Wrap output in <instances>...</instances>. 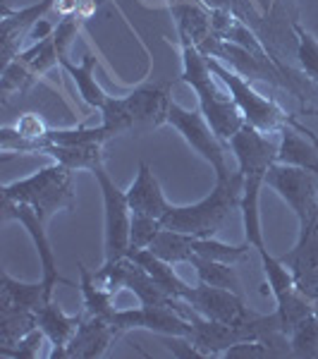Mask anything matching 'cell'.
<instances>
[{"label":"cell","mask_w":318,"mask_h":359,"mask_svg":"<svg viewBox=\"0 0 318 359\" xmlns=\"http://www.w3.org/2000/svg\"><path fill=\"white\" fill-rule=\"evenodd\" d=\"M46 340H48V338H46V333L36 326L34 331H29L15 347H10V350H3L0 355H3V357H13V359H39Z\"/></svg>","instance_id":"33"},{"label":"cell","mask_w":318,"mask_h":359,"mask_svg":"<svg viewBox=\"0 0 318 359\" xmlns=\"http://www.w3.org/2000/svg\"><path fill=\"white\" fill-rule=\"evenodd\" d=\"M187 264H192L199 283H206V285L213 287H225V290H233L237 294H247L244 287H242L235 264L216 262V259H204V257H189Z\"/></svg>","instance_id":"23"},{"label":"cell","mask_w":318,"mask_h":359,"mask_svg":"<svg viewBox=\"0 0 318 359\" xmlns=\"http://www.w3.org/2000/svg\"><path fill=\"white\" fill-rule=\"evenodd\" d=\"M294 39H297V57L299 65L306 72V77H311L318 82V39L311 32H306L302 25L292 22Z\"/></svg>","instance_id":"29"},{"label":"cell","mask_w":318,"mask_h":359,"mask_svg":"<svg viewBox=\"0 0 318 359\" xmlns=\"http://www.w3.org/2000/svg\"><path fill=\"white\" fill-rule=\"evenodd\" d=\"M265 184L280 194V199L294 211L299 223L309 221L318 211V175L311 170L287 163H275L268 168Z\"/></svg>","instance_id":"10"},{"label":"cell","mask_w":318,"mask_h":359,"mask_svg":"<svg viewBox=\"0 0 318 359\" xmlns=\"http://www.w3.org/2000/svg\"><path fill=\"white\" fill-rule=\"evenodd\" d=\"M125 194L132 213H139V216H151L160 221L167 213V208H170V201L165 199V192L160 187L158 177L153 175V170L144 161L139 163L137 175Z\"/></svg>","instance_id":"15"},{"label":"cell","mask_w":318,"mask_h":359,"mask_svg":"<svg viewBox=\"0 0 318 359\" xmlns=\"http://www.w3.org/2000/svg\"><path fill=\"white\" fill-rule=\"evenodd\" d=\"M270 3H273V0H256V5H258V8L263 10V13H265V10H268V8H270Z\"/></svg>","instance_id":"35"},{"label":"cell","mask_w":318,"mask_h":359,"mask_svg":"<svg viewBox=\"0 0 318 359\" xmlns=\"http://www.w3.org/2000/svg\"><path fill=\"white\" fill-rule=\"evenodd\" d=\"M182 302L180 309H172V306H144L139 304L134 309H115V314L111 316L113 326L118 328L120 335L130 333V331H153L158 335H177V338H192V323L182 316L184 309Z\"/></svg>","instance_id":"11"},{"label":"cell","mask_w":318,"mask_h":359,"mask_svg":"<svg viewBox=\"0 0 318 359\" xmlns=\"http://www.w3.org/2000/svg\"><path fill=\"white\" fill-rule=\"evenodd\" d=\"M127 257L134 259V262L141 266V269L146 271V273L151 276L165 292H170L172 297H182L187 283L175 273V264L163 262V259H158L153 252H148V249H134V252H130Z\"/></svg>","instance_id":"24"},{"label":"cell","mask_w":318,"mask_h":359,"mask_svg":"<svg viewBox=\"0 0 318 359\" xmlns=\"http://www.w3.org/2000/svg\"><path fill=\"white\" fill-rule=\"evenodd\" d=\"M3 199L32 206L48 223L57 211H74V206H77L74 170L55 161V163L43 165L41 170L32 172V175L3 184Z\"/></svg>","instance_id":"6"},{"label":"cell","mask_w":318,"mask_h":359,"mask_svg":"<svg viewBox=\"0 0 318 359\" xmlns=\"http://www.w3.org/2000/svg\"><path fill=\"white\" fill-rule=\"evenodd\" d=\"M292 357L318 359V309L297 323L290 333Z\"/></svg>","instance_id":"28"},{"label":"cell","mask_w":318,"mask_h":359,"mask_svg":"<svg viewBox=\"0 0 318 359\" xmlns=\"http://www.w3.org/2000/svg\"><path fill=\"white\" fill-rule=\"evenodd\" d=\"M13 127L27 139H46V135H48V130H50V127L46 125V120L36 113L20 115V120H17Z\"/></svg>","instance_id":"34"},{"label":"cell","mask_w":318,"mask_h":359,"mask_svg":"<svg viewBox=\"0 0 318 359\" xmlns=\"http://www.w3.org/2000/svg\"><path fill=\"white\" fill-rule=\"evenodd\" d=\"M48 302L43 283H20L8 271L0 273V309H29L39 311V306Z\"/></svg>","instance_id":"20"},{"label":"cell","mask_w":318,"mask_h":359,"mask_svg":"<svg viewBox=\"0 0 318 359\" xmlns=\"http://www.w3.org/2000/svg\"><path fill=\"white\" fill-rule=\"evenodd\" d=\"M167 5H175V3H201V0H165Z\"/></svg>","instance_id":"36"},{"label":"cell","mask_w":318,"mask_h":359,"mask_svg":"<svg viewBox=\"0 0 318 359\" xmlns=\"http://www.w3.org/2000/svg\"><path fill=\"white\" fill-rule=\"evenodd\" d=\"M120 338L118 328L113 326L111 318L103 316H89L84 314L82 323H79L77 333L62 350L60 359H96L108 352L115 340Z\"/></svg>","instance_id":"14"},{"label":"cell","mask_w":318,"mask_h":359,"mask_svg":"<svg viewBox=\"0 0 318 359\" xmlns=\"http://www.w3.org/2000/svg\"><path fill=\"white\" fill-rule=\"evenodd\" d=\"M208 65H211V72L218 77V82H221L225 89H228V94L233 96L235 106L240 108L247 125L256 127L263 135H275V132H282L285 127H294V130H299L302 135L311 137L318 144V137L309 127L297 123V120H294L280 103L273 101V98L258 94L251 86V79L242 77L240 72H235L233 67H228L225 62L216 60V57H208Z\"/></svg>","instance_id":"5"},{"label":"cell","mask_w":318,"mask_h":359,"mask_svg":"<svg viewBox=\"0 0 318 359\" xmlns=\"http://www.w3.org/2000/svg\"><path fill=\"white\" fill-rule=\"evenodd\" d=\"M60 67L65 69L69 77L74 79V84H77V91L79 96L84 98L86 106L91 108H98L101 111L103 103L108 101V94L101 89V84L96 82L94 77V69H96V55L94 53H86L82 62H77L74 65L69 57H60Z\"/></svg>","instance_id":"22"},{"label":"cell","mask_w":318,"mask_h":359,"mask_svg":"<svg viewBox=\"0 0 318 359\" xmlns=\"http://www.w3.org/2000/svg\"><path fill=\"white\" fill-rule=\"evenodd\" d=\"M43 156H50L57 163L67 165L69 170H94L103 163V144H53L48 142Z\"/></svg>","instance_id":"21"},{"label":"cell","mask_w":318,"mask_h":359,"mask_svg":"<svg viewBox=\"0 0 318 359\" xmlns=\"http://www.w3.org/2000/svg\"><path fill=\"white\" fill-rule=\"evenodd\" d=\"M206 8L211 10H225V13L240 17L242 22H247L249 27L258 29L263 22L265 13L256 5V0H201Z\"/></svg>","instance_id":"31"},{"label":"cell","mask_w":318,"mask_h":359,"mask_svg":"<svg viewBox=\"0 0 318 359\" xmlns=\"http://www.w3.org/2000/svg\"><path fill=\"white\" fill-rule=\"evenodd\" d=\"M180 55H182V82L199 98V111L204 113V118L213 127L218 139L223 144H230V139L247 125L240 108L235 106L228 89H221L218 77L211 72L208 57L194 43L180 41Z\"/></svg>","instance_id":"2"},{"label":"cell","mask_w":318,"mask_h":359,"mask_svg":"<svg viewBox=\"0 0 318 359\" xmlns=\"http://www.w3.org/2000/svg\"><path fill=\"white\" fill-rule=\"evenodd\" d=\"M36 318H39V328L46 333L48 343L53 345L48 357L55 359L62 355V350H65L67 343L72 340V335L77 333L79 323H82V318H84V311L82 314H67L55 299H48V302H43L39 306Z\"/></svg>","instance_id":"16"},{"label":"cell","mask_w":318,"mask_h":359,"mask_svg":"<svg viewBox=\"0 0 318 359\" xmlns=\"http://www.w3.org/2000/svg\"><path fill=\"white\" fill-rule=\"evenodd\" d=\"M53 5L55 0H39V3L17 10H13L10 5H3V22H0V53H3V65L13 62L17 53L25 50L27 32L50 13Z\"/></svg>","instance_id":"13"},{"label":"cell","mask_w":318,"mask_h":359,"mask_svg":"<svg viewBox=\"0 0 318 359\" xmlns=\"http://www.w3.org/2000/svg\"><path fill=\"white\" fill-rule=\"evenodd\" d=\"M228 149L237 161V170L242 172V225H244V242L256 254L265 252L263 228H261V192L265 187L268 168L277 158V142L268 135L258 132L256 127L244 125L237 135L230 139Z\"/></svg>","instance_id":"1"},{"label":"cell","mask_w":318,"mask_h":359,"mask_svg":"<svg viewBox=\"0 0 318 359\" xmlns=\"http://www.w3.org/2000/svg\"><path fill=\"white\" fill-rule=\"evenodd\" d=\"M0 218H3V221H17L22 228L27 230V235L32 237L34 247H36V254H39V264H41V283H43L46 297L53 299V292H55L57 283L69 285V287H79V283L74 285L72 280H67V278L60 276L53 245H50L48 233H46V225H48V223H46L32 206L20 204V201H13V199H3Z\"/></svg>","instance_id":"9"},{"label":"cell","mask_w":318,"mask_h":359,"mask_svg":"<svg viewBox=\"0 0 318 359\" xmlns=\"http://www.w3.org/2000/svg\"><path fill=\"white\" fill-rule=\"evenodd\" d=\"M249 245H225V242L216 240V237H194L189 235V257H204V259H216V262H228L237 264L249 254Z\"/></svg>","instance_id":"27"},{"label":"cell","mask_w":318,"mask_h":359,"mask_svg":"<svg viewBox=\"0 0 318 359\" xmlns=\"http://www.w3.org/2000/svg\"><path fill=\"white\" fill-rule=\"evenodd\" d=\"M167 8H170V15L175 20L177 39L180 41H189L196 48H201L208 39L216 36L211 8H206L204 3H175V5H167Z\"/></svg>","instance_id":"18"},{"label":"cell","mask_w":318,"mask_h":359,"mask_svg":"<svg viewBox=\"0 0 318 359\" xmlns=\"http://www.w3.org/2000/svg\"><path fill=\"white\" fill-rule=\"evenodd\" d=\"M182 316L192 323V343L196 350L201 352V357H223V352L228 347H233L242 340H251L256 338L249 328H240V326H230V323L213 321V318L201 316L199 311H194L189 304H184Z\"/></svg>","instance_id":"12"},{"label":"cell","mask_w":318,"mask_h":359,"mask_svg":"<svg viewBox=\"0 0 318 359\" xmlns=\"http://www.w3.org/2000/svg\"><path fill=\"white\" fill-rule=\"evenodd\" d=\"M39 326L36 311L29 309H0V352L10 350Z\"/></svg>","instance_id":"26"},{"label":"cell","mask_w":318,"mask_h":359,"mask_svg":"<svg viewBox=\"0 0 318 359\" xmlns=\"http://www.w3.org/2000/svg\"><path fill=\"white\" fill-rule=\"evenodd\" d=\"M46 139L53 144H94V142L106 144L108 139H113V137L108 135L103 125H98V127L79 125V127H72V130H53V127H50Z\"/></svg>","instance_id":"30"},{"label":"cell","mask_w":318,"mask_h":359,"mask_svg":"<svg viewBox=\"0 0 318 359\" xmlns=\"http://www.w3.org/2000/svg\"><path fill=\"white\" fill-rule=\"evenodd\" d=\"M280 262L292 271L294 283L306 276L318 273V211L309 221L299 223V237L287 254H282Z\"/></svg>","instance_id":"17"},{"label":"cell","mask_w":318,"mask_h":359,"mask_svg":"<svg viewBox=\"0 0 318 359\" xmlns=\"http://www.w3.org/2000/svg\"><path fill=\"white\" fill-rule=\"evenodd\" d=\"M91 172L103 196V262H115L130 254L132 208L127 204V194L108 175L106 163L96 165Z\"/></svg>","instance_id":"7"},{"label":"cell","mask_w":318,"mask_h":359,"mask_svg":"<svg viewBox=\"0 0 318 359\" xmlns=\"http://www.w3.org/2000/svg\"><path fill=\"white\" fill-rule=\"evenodd\" d=\"M160 228H163V223H160L158 218L132 213L130 252H134V249H148V247H151V242L155 240V235L160 233Z\"/></svg>","instance_id":"32"},{"label":"cell","mask_w":318,"mask_h":359,"mask_svg":"<svg viewBox=\"0 0 318 359\" xmlns=\"http://www.w3.org/2000/svg\"><path fill=\"white\" fill-rule=\"evenodd\" d=\"M77 266H79V276H82L79 290H82L84 297V314L111 318L115 314V292L108 290L106 285H101L82 262H77Z\"/></svg>","instance_id":"25"},{"label":"cell","mask_w":318,"mask_h":359,"mask_svg":"<svg viewBox=\"0 0 318 359\" xmlns=\"http://www.w3.org/2000/svg\"><path fill=\"white\" fill-rule=\"evenodd\" d=\"M167 125L175 127L182 135L184 142L194 149L208 165L213 168L216 175H228V144H223L218 135L213 132V127L208 125L201 111H192V108H184L172 98L170 111H167Z\"/></svg>","instance_id":"8"},{"label":"cell","mask_w":318,"mask_h":359,"mask_svg":"<svg viewBox=\"0 0 318 359\" xmlns=\"http://www.w3.org/2000/svg\"><path fill=\"white\" fill-rule=\"evenodd\" d=\"M242 172H228V175H216V184L204 199L194 201L187 206H172L160 218L163 228L187 233L194 237H216L225 221L240 208L242 201Z\"/></svg>","instance_id":"4"},{"label":"cell","mask_w":318,"mask_h":359,"mask_svg":"<svg viewBox=\"0 0 318 359\" xmlns=\"http://www.w3.org/2000/svg\"><path fill=\"white\" fill-rule=\"evenodd\" d=\"M277 163L297 165L318 175V144L294 127H285L277 142Z\"/></svg>","instance_id":"19"},{"label":"cell","mask_w":318,"mask_h":359,"mask_svg":"<svg viewBox=\"0 0 318 359\" xmlns=\"http://www.w3.org/2000/svg\"><path fill=\"white\" fill-rule=\"evenodd\" d=\"M172 103L170 79L144 82L125 96H108L101 108V125L111 137L127 132H144L167 125V111Z\"/></svg>","instance_id":"3"}]
</instances>
